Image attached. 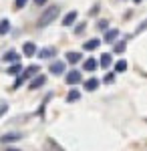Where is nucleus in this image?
Here are the masks:
<instances>
[{
    "label": "nucleus",
    "mask_w": 147,
    "mask_h": 151,
    "mask_svg": "<svg viewBox=\"0 0 147 151\" xmlns=\"http://www.w3.org/2000/svg\"><path fill=\"white\" fill-rule=\"evenodd\" d=\"M58 14H61V6H58V4H50V6H46V10H43V14L38 16L36 26H38V28H46L48 24H53L58 18Z\"/></svg>",
    "instance_id": "obj_1"
},
{
    "label": "nucleus",
    "mask_w": 147,
    "mask_h": 151,
    "mask_svg": "<svg viewBox=\"0 0 147 151\" xmlns=\"http://www.w3.org/2000/svg\"><path fill=\"white\" fill-rule=\"evenodd\" d=\"M46 85V75H36L30 79L28 83V91H36V89H40V87H45Z\"/></svg>",
    "instance_id": "obj_2"
},
{
    "label": "nucleus",
    "mask_w": 147,
    "mask_h": 151,
    "mask_svg": "<svg viewBox=\"0 0 147 151\" xmlns=\"http://www.w3.org/2000/svg\"><path fill=\"white\" fill-rule=\"evenodd\" d=\"M22 139V133H18V131H10V133H4L2 137H0V143H4V145H8V143H14V141Z\"/></svg>",
    "instance_id": "obj_3"
},
{
    "label": "nucleus",
    "mask_w": 147,
    "mask_h": 151,
    "mask_svg": "<svg viewBox=\"0 0 147 151\" xmlns=\"http://www.w3.org/2000/svg\"><path fill=\"white\" fill-rule=\"evenodd\" d=\"M65 70H67V65H65L63 60H55V63H50V67H48V73H50V75H65Z\"/></svg>",
    "instance_id": "obj_4"
},
{
    "label": "nucleus",
    "mask_w": 147,
    "mask_h": 151,
    "mask_svg": "<svg viewBox=\"0 0 147 151\" xmlns=\"http://www.w3.org/2000/svg\"><path fill=\"white\" fill-rule=\"evenodd\" d=\"M65 81H67V85H79V83L83 81V75H81L79 70H68Z\"/></svg>",
    "instance_id": "obj_5"
},
{
    "label": "nucleus",
    "mask_w": 147,
    "mask_h": 151,
    "mask_svg": "<svg viewBox=\"0 0 147 151\" xmlns=\"http://www.w3.org/2000/svg\"><path fill=\"white\" fill-rule=\"evenodd\" d=\"M77 18H79V12L77 10H68L65 16H63V26H73V24L77 22Z\"/></svg>",
    "instance_id": "obj_6"
},
{
    "label": "nucleus",
    "mask_w": 147,
    "mask_h": 151,
    "mask_svg": "<svg viewBox=\"0 0 147 151\" xmlns=\"http://www.w3.org/2000/svg\"><path fill=\"white\" fill-rule=\"evenodd\" d=\"M117 36H119V30H117V28H109V30H105L103 42H107V45H113V42H117Z\"/></svg>",
    "instance_id": "obj_7"
},
{
    "label": "nucleus",
    "mask_w": 147,
    "mask_h": 151,
    "mask_svg": "<svg viewBox=\"0 0 147 151\" xmlns=\"http://www.w3.org/2000/svg\"><path fill=\"white\" fill-rule=\"evenodd\" d=\"M18 58H20V55H18L14 48L6 50V52L2 55V60H4V63H10V65H12V63H18Z\"/></svg>",
    "instance_id": "obj_8"
},
{
    "label": "nucleus",
    "mask_w": 147,
    "mask_h": 151,
    "mask_svg": "<svg viewBox=\"0 0 147 151\" xmlns=\"http://www.w3.org/2000/svg\"><path fill=\"white\" fill-rule=\"evenodd\" d=\"M38 70H40V67H38V65H30V67H26L20 75H22L24 79L28 81V79H32V77H36V75H38Z\"/></svg>",
    "instance_id": "obj_9"
},
{
    "label": "nucleus",
    "mask_w": 147,
    "mask_h": 151,
    "mask_svg": "<svg viewBox=\"0 0 147 151\" xmlns=\"http://www.w3.org/2000/svg\"><path fill=\"white\" fill-rule=\"evenodd\" d=\"M36 55H38V58H43V60H45V58H53L57 55V48L55 47H45V48H40Z\"/></svg>",
    "instance_id": "obj_10"
},
{
    "label": "nucleus",
    "mask_w": 147,
    "mask_h": 151,
    "mask_svg": "<svg viewBox=\"0 0 147 151\" xmlns=\"http://www.w3.org/2000/svg\"><path fill=\"white\" fill-rule=\"evenodd\" d=\"M45 151H65V149H63L53 137H46L45 139Z\"/></svg>",
    "instance_id": "obj_11"
},
{
    "label": "nucleus",
    "mask_w": 147,
    "mask_h": 151,
    "mask_svg": "<svg viewBox=\"0 0 147 151\" xmlns=\"http://www.w3.org/2000/svg\"><path fill=\"white\" fill-rule=\"evenodd\" d=\"M99 65H101L103 69H109L113 65V55L111 52H103L101 57H99Z\"/></svg>",
    "instance_id": "obj_12"
},
{
    "label": "nucleus",
    "mask_w": 147,
    "mask_h": 151,
    "mask_svg": "<svg viewBox=\"0 0 147 151\" xmlns=\"http://www.w3.org/2000/svg\"><path fill=\"white\" fill-rule=\"evenodd\" d=\"M99 67H101V65H99L97 58H87V60L83 63V69L87 70V73H93V70H97Z\"/></svg>",
    "instance_id": "obj_13"
},
{
    "label": "nucleus",
    "mask_w": 147,
    "mask_h": 151,
    "mask_svg": "<svg viewBox=\"0 0 147 151\" xmlns=\"http://www.w3.org/2000/svg\"><path fill=\"white\" fill-rule=\"evenodd\" d=\"M99 85H101V81H99V79H95V77H91V79H87V81L83 83L85 91H97V89H99Z\"/></svg>",
    "instance_id": "obj_14"
},
{
    "label": "nucleus",
    "mask_w": 147,
    "mask_h": 151,
    "mask_svg": "<svg viewBox=\"0 0 147 151\" xmlns=\"http://www.w3.org/2000/svg\"><path fill=\"white\" fill-rule=\"evenodd\" d=\"M101 38H89V40H87V42H83V48H85V50H97V48L101 47Z\"/></svg>",
    "instance_id": "obj_15"
},
{
    "label": "nucleus",
    "mask_w": 147,
    "mask_h": 151,
    "mask_svg": "<svg viewBox=\"0 0 147 151\" xmlns=\"http://www.w3.org/2000/svg\"><path fill=\"white\" fill-rule=\"evenodd\" d=\"M36 52H38V48H36L34 42H24V47H22V55L24 57H34Z\"/></svg>",
    "instance_id": "obj_16"
},
{
    "label": "nucleus",
    "mask_w": 147,
    "mask_h": 151,
    "mask_svg": "<svg viewBox=\"0 0 147 151\" xmlns=\"http://www.w3.org/2000/svg\"><path fill=\"white\" fill-rule=\"evenodd\" d=\"M81 58H83V55L77 52V50H68L67 52V63H71V65H77Z\"/></svg>",
    "instance_id": "obj_17"
},
{
    "label": "nucleus",
    "mask_w": 147,
    "mask_h": 151,
    "mask_svg": "<svg viewBox=\"0 0 147 151\" xmlns=\"http://www.w3.org/2000/svg\"><path fill=\"white\" fill-rule=\"evenodd\" d=\"M10 32V20L8 18H0V36Z\"/></svg>",
    "instance_id": "obj_18"
},
{
    "label": "nucleus",
    "mask_w": 147,
    "mask_h": 151,
    "mask_svg": "<svg viewBox=\"0 0 147 151\" xmlns=\"http://www.w3.org/2000/svg\"><path fill=\"white\" fill-rule=\"evenodd\" d=\"M22 65H20V63H12L10 67H8V75H12V77H14V75H20V73H22Z\"/></svg>",
    "instance_id": "obj_19"
},
{
    "label": "nucleus",
    "mask_w": 147,
    "mask_h": 151,
    "mask_svg": "<svg viewBox=\"0 0 147 151\" xmlns=\"http://www.w3.org/2000/svg\"><path fill=\"white\" fill-rule=\"evenodd\" d=\"M81 99V91L79 89H73V91H68L67 95V103H75V101H79Z\"/></svg>",
    "instance_id": "obj_20"
},
{
    "label": "nucleus",
    "mask_w": 147,
    "mask_h": 151,
    "mask_svg": "<svg viewBox=\"0 0 147 151\" xmlns=\"http://www.w3.org/2000/svg\"><path fill=\"white\" fill-rule=\"evenodd\" d=\"M125 48H127V40H117L115 47H113V52L121 55V52H125Z\"/></svg>",
    "instance_id": "obj_21"
},
{
    "label": "nucleus",
    "mask_w": 147,
    "mask_h": 151,
    "mask_svg": "<svg viewBox=\"0 0 147 151\" xmlns=\"http://www.w3.org/2000/svg\"><path fill=\"white\" fill-rule=\"evenodd\" d=\"M127 70V60H117L115 63V73H125Z\"/></svg>",
    "instance_id": "obj_22"
},
{
    "label": "nucleus",
    "mask_w": 147,
    "mask_h": 151,
    "mask_svg": "<svg viewBox=\"0 0 147 151\" xmlns=\"http://www.w3.org/2000/svg\"><path fill=\"white\" fill-rule=\"evenodd\" d=\"M97 28H99V30H109V20L101 18V20L97 22Z\"/></svg>",
    "instance_id": "obj_23"
},
{
    "label": "nucleus",
    "mask_w": 147,
    "mask_h": 151,
    "mask_svg": "<svg viewBox=\"0 0 147 151\" xmlns=\"http://www.w3.org/2000/svg\"><path fill=\"white\" fill-rule=\"evenodd\" d=\"M115 75H117V73H107L105 79H103V83H105V85H111V83L115 81Z\"/></svg>",
    "instance_id": "obj_24"
},
{
    "label": "nucleus",
    "mask_w": 147,
    "mask_h": 151,
    "mask_svg": "<svg viewBox=\"0 0 147 151\" xmlns=\"http://www.w3.org/2000/svg\"><path fill=\"white\" fill-rule=\"evenodd\" d=\"M85 28H87V22H79L77 26H75V35H83Z\"/></svg>",
    "instance_id": "obj_25"
},
{
    "label": "nucleus",
    "mask_w": 147,
    "mask_h": 151,
    "mask_svg": "<svg viewBox=\"0 0 147 151\" xmlns=\"http://www.w3.org/2000/svg\"><path fill=\"white\" fill-rule=\"evenodd\" d=\"M26 2H28V0H14V8H16V10H22L24 6H26Z\"/></svg>",
    "instance_id": "obj_26"
},
{
    "label": "nucleus",
    "mask_w": 147,
    "mask_h": 151,
    "mask_svg": "<svg viewBox=\"0 0 147 151\" xmlns=\"http://www.w3.org/2000/svg\"><path fill=\"white\" fill-rule=\"evenodd\" d=\"M145 28H147V18H145V20H143V22H141V24H139V26L135 28V32H133V36H135V35H139V32H143Z\"/></svg>",
    "instance_id": "obj_27"
},
{
    "label": "nucleus",
    "mask_w": 147,
    "mask_h": 151,
    "mask_svg": "<svg viewBox=\"0 0 147 151\" xmlns=\"http://www.w3.org/2000/svg\"><path fill=\"white\" fill-rule=\"evenodd\" d=\"M6 111H8V105H6V103H0V117L6 115Z\"/></svg>",
    "instance_id": "obj_28"
},
{
    "label": "nucleus",
    "mask_w": 147,
    "mask_h": 151,
    "mask_svg": "<svg viewBox=\"0 0 147 151\" xmlns=\"http://www.w3.org/2000/svg\"><path fill=\"white\" fill-rule=\"evenodd\" d=\"M99 8H101V6H99V4H95V6H93V8L89 10V16H95V14L99 12Z\"/></svg>",
    "instance_id": "obj_29"
},
{
    "label": "nucleus",
    "mask_w": 147,
    "mask_h": 151,
    "mask_svg": "<svg viewBox=\"0 0 147 151\" xmlns=\"http://www.w3.org/2000/svg\"><path fill=\"white\" fill-rule=\"evenodd\" d=\"M34 4H36V6H45L46 4V0H32Z\"/></svg>",
    "instance_id": "obj_30"
},
{
    "label": "nucleus",
    "mask_w": 147,
    "mask_h": 151,
    "mask_svg": "<svg viewBox=\"0 0 147 151\" xmlns=\"http://www.w3.org/2000/svg\"><path fill=\"white\" fill-rule=\"evenodd\" d=\"M8 151H20V149H14V147H8Z\"/></svg>",
    "instance_id": "obj_31"
},
{
    "label": "nucleus",
    "mask_w": 147,
    "mask_h": 151,
    "mask_svg": "<svg viewBox=\"0 0 147 151\" xmlns=\"http://www.w3.org/2000/svg\"><path fill=\"white\" fill-rule=\"evenodd\" d=\"M133 2H135V4H139V2H141V0H133Z\"/></svg>",
    "instance_id": "obj_32"
}]
</instances>
